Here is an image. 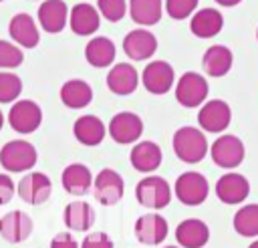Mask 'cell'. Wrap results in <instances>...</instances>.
I'll list each match as a JSON object with an SVG mask.
<instances>
[{
    "label": "cell",
    "instance_id": "obj_1",
    "mask_svg": "<svg viewBox=\"0 0 258 248\" xmlns=\"http://www.w3.org/2000/svg\"><path fill=\"white\" fill-rule=\"evenodd\" d=\"M171 145H173V153L183 163H200L208 153V141L204 131L191 125L179 127L173 133Z\"/></svg>",
    "mask_w": 258,
    "mask_h": 248
},
{
    "label": "cell",
    "instance_id": "obj_2",
    "mask_svg": "<svg viewBox=\"0 0 258 248\" xmlns=\"http://www.w3.org/2000/svg\"><path fill=\"white\" fill-rule=\"evenodd\" d=\"M36 159H38L36 147L26 139H12L4 143V147L0 149V165L12 173L32 169Z\"/></svg>",
    "mask_w": 258,
    "mask_h": 248
},
{
    "label": "cell",
    "instance_id": "obj_3",
    "mask_svg": "<svg viewBox=\"0 0 258 248\" xmlns=\"http://www.w3.org/2000/svg\"><path fill=\"white\" fill-rule=\"evenodd\" d=\"M135 198L143 208L161 210L171 202V188L159 175H147L135 185Z\"/></svg>",
    "mask_w": 258,
    "mask_h": 248
},
{
    "label": "cell",
    "instance_id": "obj_4",
    "mask_svg": "<svg viewBox=\"0 0 258 248\" xmlns=\"http://www.w3.org/2000/svg\"><path fill=\"white\" fill-rule=\"evenodd\" d=\"M208 81L200 75V73H194V71H187L183 73L179 79H177V85H175V99L181 107H187V109H194V107H200L204 105L206 97H208Z\"/></svg>",
    "mask_w": 258,
    "mask_h": 248
},
{
    "label": "cell",
    "instance_id": "obj_5",
    "mask_svg": "<svg viewBox=\"0 0 258 248\" xmlns=\"http://www.w3.org/2000/svg\"><path fill=\"white\" fill-rule=\"evenodd\" d=\"M210 192L208 179L200 171H183L173 185V194L183 206H200L206 202Z\"/></svg>",
    "mask_w": 258,
    "mask_h": 248
},
{
    "label": "cell",
    "instance_id": "obj_6",
    "mask_svg": "<svg viewBox=\"0 0 258 248\" xmlns=\"http://www.w3.org/2000/svg\"><path fill=\"white\" fill-rule=\"evenodd\" d=\"M8 123L16 133H22V135L34 133L42 123V109L38 103L30 99H20L10 107Z\"/></svg>",
    "mask_w": 258,
    "mask_h": 248
},
{
    "label": "cell",
    "instance_id": "obj_7",
    "mask_svg": "<svg viewBox=\"0 0 258 248\" xmlns=\"http://www.w3.org/2000/svg\"><path fill=\"white\" fill-rule=\"evenodd\" d=\"M210 155L214 159V163L218 167H224V169H234L238 167L242 161H244V155H246V149H244V143L240 137L236 135H220L212 147H210Z\"/></svg>",
    "mask_w": 258,
    "mask_h": 248
},
{
    "label": "cell",
    "instance_id": "obj_8",
    "mask_svg": "<svg viewBox=\"0 0 258 248\" xmlns=\"http://www.w3.org/2000/svg\"><path fill=\"white\" fill-rule=\"evenodd\" d=\"M93 194H95V198H97L99 204H103V206H115L123 198V194H125V181H123L121 173L115 171V169H111V167H103L95 175Z\"/></svg>",
    "mask_w": 258,
    "mask_h": 248
},
{
    "label": "cell",
    "instance_id": "obj_9",
    "mask_svg": "<svg viewBox=\"0 0 258 248\" xmlns=\"http://www.w3.org/2000/svg\"><path fill=\"white\" fill-rule=\"evenodd\" d=\"M107 133L119 145L135 143L141 137V133H143V121H141V117L137 113L121 111V113L113 115V119L109 121Z\"/></svg>",
    "mask_w": 258,
    "mask_h": 248
},
{
    "label": "cell",
    "instance_id": "obj_10",
    "mask_svg": "<svg viewBox=\"0 0 258 248\" xmlns=\"http://www.w3.org/2000/svg\"><path fill=\"white\" fill-rule=\"evenodd\" d=\"M16 192H18V196L26 204L38 206V204H44L50 198V194H52V181L42 171H28L18 181Z\"/></svg>",
    "mask_w": 258,
    "mask_h": 248
},
{
    "label": "cell",
    "instance_id": "obj_11",
    "mask_svg": "<svg viewBox=\"0 0 258 248\" xmlns=\"http://www.w3.org/2000/svg\"><path fill=\"white\" fill-rule=\"evenodd\" d=\"M173 81H175V73L167 60L147 63L141 73V83L145 91H149L151 95H165L173 87Z\"/></svg>",
    "mask_w": 258,
    "mask_h": 248
},
{
    "label": "cell",
    "instance_id": "obj_12",
    "mask_svg": "<svg viewBox=\"0 0 258 248\" xmlns=\"http://www.w3.org/2000/svg\"><path fill=\"white\" fill-rule=\"evenodd\" d=\"M232 121V109L226 101L222 99H212V101H206L202 107H200V113H198V123L204 131H210V133H220L224 131Z\"/></svg>",
    "mask_w": 258,
    "mask_h": 248
},
{
    "label": "cell",
    "instance_id": "obj_13",
    "mask_svg": "<svg viewBox=\"0 0 258 248\" xmlns=\"http://www.w3.org/2000/svg\"><path fill=\"white\" fill-rule=\"evenodd\" d=\"M155 50H157V38L151 30L135 28L129 30L123 38V52L131 60H147L155 54Z\"/></svg>",
    "mask_w": 258,
    "mask_h": 248
},
{
    "label": "cell",
    "instance_id": "obj_14",
    "mask_svg": "<svg viewBox=\"0 0 258 248\" xmlns=\"http://www.w3.org/2000/svg\"><path fill=\"white\" fill-rule=\"evenodd\" d=\"M135 238L147 246L161 244L167 238V220L155 212L139 216L135 220Z\"/></svg>",
    "mask_w": 258,
    "mask_h": 248
},
{
    "label": "cell",
    "instance_id": "obj_15",
    "mask_svg": "<svg viewBox=\"0 0 258 248\" xmlns=\"http://www.w3.org/2000/svg\"><path fill=\"white\" fill-rule=\"evenodd\" d=\"M32 218L20 210H12L0 218V236L10 244H20L32 234Z\"/></svg>",
    "mask_w": 258,
    "mask_h": 248
},
{
    "label": "cell",
    "instance_id": "obj_16",
    "mask_svg": "<svg viewBox=\"0 0 258 248\" xmlns=\"http://www.w3.org/2000/svg\"><path fill=\"white\" fill-rule=\"evenodd\" d=\"M248 194H250V183L242 173L230 171L216 181V196L224 204H230V206L242 204L248 198Z\"/></svg>",
    "mask_w": 258,
    "mask_h": 248
},
{
    "label": "cell",
    "instance_id": "obj_17",
    "mask_svg": "<svg viewBox=\"0 0 258 248\" xmlns=\"http://www.w3.org/2000/svg\"><path fill=\"white\" fill-rule=\"evenodd\" d=\"M8 32H10L12 40L18 46H24V48H34L40 42L38 26H36L34 18L30 14H26V12H18V14H14L10 18Z\"/></svg>",
    "mask_w": 258,
    "mask_h": 248
},
{
    "label": "cell",
    "instance_id": "obj_18",
    "mask_svg": "<svg viewBox=\"0 0 258 248\" xmlns=\"http://www.w3.org/2000/svg\"><path fill=\"white\" fill-rule=\"evenodd\" d=\"M175 240L181 248H204L210 240V228L200 218H187L177 224Z\"/></svg>",
    "mask_w": 258,
    "mask_h": 248
},
{
    "label": "cell",
    "instance_id": "obj_19",
    "mask_svg": "<svg viewBox=\"0 0 258 248\" xmlns=\"http://www.w3.org/2000/svg\"><path fill=\"white\" fill-rule=\"evenodd\" d=\"M139 85V73L129 63L113 65L107 73V89L115 95H131Z\"/></svg>",
    "mask_w": 258,
    "mask_h": 248
},
{
    "label": "cell",
    "instance_id": "obj_20",
    "mask_svg": "<svg viewBox=\"0 0 258 248\" xmlns=\"http://www.w3.org/2000/svg\"><path fill=\"white\" fill-rule=\"evenodd\" d=\"M69 24L71 30L79 36H89L95 30H99L101 24V12L89 4V2H79L71 8V16H69Z\"/></svg>",
    "mask_w": 258,
    "mask_h": 248
},
{
    "label": "cell",
    "instance_id": "obj_21",
    "mask_svg": "<svg viewBox=\"0 0 258 248\" xmlns=\"http://www.w3.org/2000/svg\"><path fill=\"white\" fill-rule=\"evenodd\" d=\"M69 16H71V10L64 4V0H44L38 6V22L42 30L50 34L60 32L69 22Z\"/></svg>",
    "mask_w": 258,
    "mask_h": 248
},
{
    "label": "cell",
    "instance_id": "obj_22",
    "mask_svg": "<svg viewBox=\"0 0 258 248\" xmlns=\"http://www.w3.org/2000/svg\"><path fill=\"white\" fill-rule=\"evenodd\" d=\"M60 183L71 196H85L93 188L95 177L85 163H69L60 173Z\"/></svg>",
    "mask_w": 258,
    "mask_h": 248
},
{
    "label": "cell",
    "instance_id": "obj_23",
    "mask_svg": "<svg viewBox=\"0 0 258 248\" xmlns=\"http://www.w3.org/2000/svg\"><path fill=\"white\" fill-rule=\"evenodd\" d=\"M129 159H131L133 169H137L141 173H151L161 165L163 153L155 141H139L133 145Z\"/></svg>",
    "mask_w": 258,
    "mask_h": 248
},
{
    "label": "cell",
    "instance_id": "obj_24",
    "mask_svg": "<svg viewBox=\"0 0 258 248\" xmlns=\"http://www.w3.org/2000/svg\"><path fill=\"white\" fill-rule=\"evenodd\" d=\"M73 135L79 143H83L87 147H93V145H99L105 139L107 127L97 115H81L73 125Z\"/></svg>",
    "mask_w": 258,
    "mask_h": 248
},
{
    "label": "cell",
    "instance_id": "obj_25",
    "mask_svg": "<svg viewBox=\"0 0 258 248\" xmlns=\"http://www.w3.org/2000/svg\"><path fill=\"white\" fill-rule=\"evenodd\" d=\"M62 222L73 232H87L95 224V212L93 206L85 200H75L64 206Z\"/></svg>",
    "mask_w": 258,
    "mask_h": 248
},
{
    "label": "cell",
    "instance_id": "obj_26",
    "mask_svg": "<svg viewBox=\"0 0 258 248\" xmlns=\"http://www.w3.org/2000/svg\"><path fill=\"white\" fill-rule=\"evenodd\" d=\"M224 26V16L216 8H202L189 20V30L198 38H212Z\"/></svg>",
    "mask_w": 258,
    "mask_h": 248
},
{
    "label": "cell",
    "instance_id": "obj_27",
    "mask_svg": "<svg viewBox=\"0 0 258 248\" xmlns=\"http://www.w3.org/2000/svg\"><path fill=\"white\" fill-rule=\"evenodd\" d=\"M234 65V54L224 44H212L202 56V67L210 77H224Z\"/></svg>",
    "mask_w": 258,
    "mask_h": 248
},
{
    "label": "cell",
    "instance_id": "obj_28",
    "mask_svg": "<svg viewBox=\"0 0 258 248\" xmlns=\"http://www.w3.org/2000/svg\"><path fill=\"white\" fill-rule=\"evenodd\" d=\"M115 54H117V48H115V42L109 36H93L85 46L87 63L97 67V69L109 67L115 60Z\"/></svg>",
    "mask_w": 258,
    "mask_h": 248
},
{
    "label": "cell",
    "instance_id": "obj_29",
    "mask_svg": "<svg viewBox=\"0 0 258 248\" xmlns=\"http://www.w3.org/2000/svg\"><path fill=\"white\" fill-rule=\"evenodd\" d=\"M60 101L69 109H85L93 101V89L83 79H71L60 87Z\"/></svg>",
    "mask_w": 258,
    "mask_h": 248
},
{
    "label": "cell",
    "instance_id": "obj_30",
    "mask_svg": "<svg viewBox=\"0 0 258 248\" xmlns=\"http://www.w3.org/2000/svg\"><path fill=\"white\" fill-rule=\"evenodd\" d=\"M161 0H129L131 20L141 26H153L161 20Z\"/></svg>",
    "mask_w": 258,
    "mask_h": 248
},
{
    "label": "cell",
    "instance_id": "obj_31",
    "mask_svg": "<svg viewBox=\"0 0 258 248\" xmlns=\"http://www.w3.org/2000/svg\"><path fill=\"white\" fill-rule=\"evenodd\" d=\"M234 230L240 236H258V204H246L234 214Z\"/></svg>",
    "mask_w": 258,
    "mask_h": 248
},
{
    "label": "cell",
    "instance_id": "obj_32",
    "mask_svg": "<svg viewBox=\"0 0 258 248\" xmlns=\"http://www.w3.org/2000/svg\"><path fill=\"white\" fill-rule=\"evenodd\" d=\"M22 93V79L10 71H0V103H14Z\"/></svg>",
    "mask_w": 258,
    "mask_h": 248
},
{
    "label": "cell",
    "instance_id": "obj_33",
    "mask_svg": "<svg viewBox=\"0 0 258 248\" xmlns=\"http://www.w3.org/2000/svg\"><path fill=\"white\" fill-rule=\"evenodd\" d=\"M22 60H24V52L20 46L8 40H0V69H16L22 65Z\"/></svg>",
    "mask_w": 258,
    "mask_h": 248
},
{
    "label": "cell",
    "instance_id": "obj_34",
    "mask_svg": "<svg viewBox=\"0 0 258 248\" xmlns=\"http://www.w3.org/2000/svg\"><path fill=\"white\" fill-rule=\"evenodd\" d=\"M97 10L109 22H119L127 12V0H97Z\"/></svg>",
    "mask_w": 258,
    "mask_h": 248
},
{
    "label": "cell",
    "instance_id": "obj_35",
    "mask_svg": "<svg viewBox=\"0 0 258 248\" xmlns=\"http://www.w3.org/2000/svg\"><path fill=\"white\" fill-rule=\"evenodd\" d=\"M198 2L200 0H165V12L173 20H183V18L196 14Z\"/></svg>",
    "mask_w": 258,
    "mask_h": 248
},
{
    "label": "cell",
    "instance_id": "obj_36",
    "mask_svg": "<svg viewBox=\"0 0 258 248\" xmlns=\"http://www.w3.org/2000/svg\"><path fill=\"white\" fill-rule=\"evenodd\" d=\"M113 240L109 238V234L105 232H89L85 236V240L81 242V248H113Z\"/></svg>",
    "mask_w": 258,
    "mask_h": 248
},
{
    "label": "cell",
    "instance_id": "obj_37",
    "mask_svg": "<svg viewBox=\"0 0 258 248\" xmlns=\"http://www.w3.org/2000/svg\"><path fill=\"white\" fill-rule=\"evenodd\" d=\"M14 192H16V185H14L12 177L6 173H0V206L8 204L14 198Z\"/></svg>",
    "mask_w": 258,
    "mask_h": 248
},
{
    "label": "cell",
    "instance_id": "obj_38",
    "mask_svg": "<svg viewBox=\"0 0 258 248\" xmlns=\"http://www.w3.org/2000/svg\"><path fill=\"white\" fill-rule=\"evenodd\" d=\"M50 248H79V242L71 232H58L50 240Z\"/></svg>",
    "mask_w": 258,
    "mask_h": 248
},
{
    "label": "cell",
    "instance_id": "obj_39",
    "mask_svg": "<svg viewBox=\"0 0 258 248\" xmlns=\"http://www.w3.org/2000/svg\"><path fill=\"white\" fill-rule=\"evenodd\" d=\"M220 6H226V8H230V6H236V4H240L242 0H216Z\"/></svg>",
    "mask_w": 258,
    "mask_h": 248
},
{
    "label": "cell",
    "instance_id": "obj_40",
    "mask_svg": "<svg viewBox=\"0 0 258 248\" xmlns=\"http://www.w3.org/2000/svg\"><path fill=\"white\" fill-rule=\"evenodd\" d=\"M2 125H4V115H2V111H0V129H2Z\"/></svg>",
    "mask_w": 258,
    "mask_h": 248
},
{
    "label": "cell",
    "instance_id": "obj_41",
    "mask_svg": "<svg viewBox=\"0 0 258 248\" xmlns=\"http://www.w3.org/2000/svg\"><path fill=\"white\" fill-rule=\"evenodd\" d=\"M248 248H258V240H256V242H252V244H250Z\"/></svg>",
    "mask_w": 258,
    "mask_h": 248
},
{
    "label": "cell",
    "instance_id": "obj_42",
    "mask_svg": "<svg viewBox=\"0 0 258 248\" xmlns=\"http://www.w3.org/2000/svg\"><path fill=\"white\" fill-rule=\"evenodd\" d=\"M163 248H181V246H163Z\"/></svg>",
    "mask_w": 258,
    "mask_h": 248
},
{
    "label": "cell",
    "instance_id": "obj_43",
    "mask_svg": "<svg viewBox=\"0 0 258 248\" xmlns=\"http://www.w3.org/2000/svg\"><path fill=\"white\" fill-rule=\"evenodd\" d=\"M256 40H258V28H256Z\"/></svg>",
    "mask_w": 258,
    "mask_h": 248
},
{
    "label": "cell",
    "instance_id": "obj_44",
    "mask_svg": "<svg viewBox=\"0 0 258 248\" xmlns=\"http://www.w3.org/2000/svg\"><path fill=\"white\" fill-rule=\"evenodd\" d=\"M0 2H2V0H0Z\"/></svg>",
    "mask_w": 258,
    "mask_h": 248
}]
</instances>
